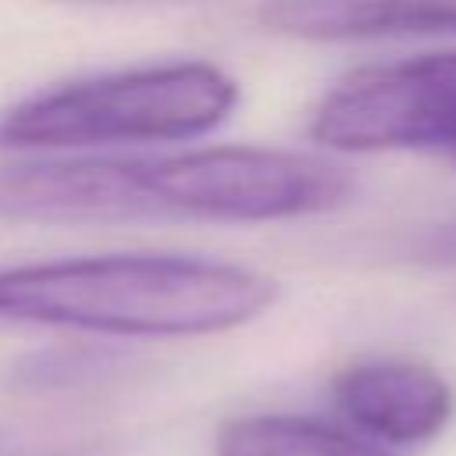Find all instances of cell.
I'll return each instance as SVG.
<instances>
[{
  "instance_id": "8",
  "label": "cell",
  "mask_w": 456,
  "mask_h": 456,
  "mask_svg": "<svg viewBox=\"0 0 456 456\" xmlns=\"http://www.w3.org/2000/svg\"><path fill=\"white\" fill-rule=\"evenodd\" d=\"M410 253L424 264H438V267H456V221L452 224H435L428 232H420L410 242Z\"/></svg>"
},
{
  "instance_id": "2",
  "label": "cell",
  "mask_w": 456,
  "mask_h": 456,
  "mask_svg": "<svg viewBox=\"0 0 456 456\" xmlns=\"http://www.w3.org/2000/svg\"><path fill=\"white\" fill-rule=\"evenodd\" d=\"M278 285L239 264L178 253H107L0 267V321L125 338L217 335L256 321Z\"/></svg>"
},
{
  "instance_id": "5",
  "label": "cell",
  "mask_w": 456,
  "mask_h": 456,
  "mask_svg": "<svg viewBox=\"0 0 456 456\" xmlns=\"http://www.w3.org/2000/svg\"><path fill=\"white\" fill-rule=\"evenodd\" d=\"M335 410L370 442L420 445L456 413L449 378L417 360H360L331 381Z\"/></svg>"
},
{
  "instance_id": "7",
  "label": "cell",
  "mask_w": 456,
  "mask_h": 456,
  "mask_svg": "<svg viewBox=\"0 0 456 456\" xmlns=\"http://www.w3.org/2000/svg\"><path fill=\"white\" fill-rule=\"evenodd\" d=\"M214 456H392L385 445L324 420L256 413L232 417L214 435Z\"/></svg>"
},
{
  "instance_id": "1",
  "label": "cell",
  "mask_w": 456,
  "mask_h": 456,
  "mask_svg": "<svg viewBox=\"0 0 456 456\" xmlns=\"http://www.w3.org/2000/svg\"><path fill=\"white\" fill-rule=\"evenodd\" d=\"M353 178L306 153L203 146L142 157H50L0 167V221H292L338 207Z\"/></svg>"
},
{
  "instance_id": "10",
  "label": "cell",
  "mask_w": 456,
  "mask_h": 456,
  "mask_svg": "<svg viewBox=\"0 0 456 456\" xmlns=\"http://www.w3.org/2000/svg\"><path fill=\"white\" fill-rule=\"evenodd\" d=\"M452 164H456V160H452Z\"/></svg>"
},
{
  "instance_id": "9",
  "label": "cell",
  "mask_w": 456,
  "mask_h": 456,
  "mask_svg": "<svg viewBox=\"0 0 456 456\" xmlns=\"http://www.w3.org/2000/svg\"><path fill=\"white\" fill-rule=\"evenodd\" d=\"M75 4H153V0H75Z\"/></svg>"
},
{
  "instance_id": "6",
  "label": "cell",
  "mask_w": 456,
  "mask_h": 456,
  "mask_svg": "<svg viewBox=\"0 0 456 456\" xmlns=\"http://www.w3.org/2000/svg\"><path fill=\"white\" fill-rule=\"evenodd\" d=\"M260 21L310 43L456 36V0H264Z\"/></svg>"
},
{
  "instance_id": "4",
  "label": "cell",
  "mask_w": 456,
  "mask_h": 456,
  "mask_svg": "<svg viewBox=\"0 0 456 456\" xmlns=\"http://www.w3.org/2000/svg\"><path fill=\"white\" fill-rule=\"evenodd\" d=\"M310 135L342 153L431 150L456 160V50L353 71L317 103Z\"/></svg>"
},
{
  "instance_id": "3",
  "label": "cell",
  "mask_w": 456,
  "mask_h": 456,
  "mask_svg": "<svg viewBox=\"0 0 456 456\" xmlns=\"http://www.w3.org/2000/svg\"><path fill=\"white\" fill-rule=\"evenodd\" d=\"M239 103V82L207 61L142 64L25 96L0 114V150H93L182 142L214 132Z\"/></svg>"
}]
</instances>
